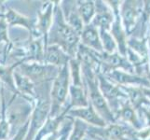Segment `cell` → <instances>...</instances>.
<instances>
[{"label":"cell","instance_id":"obj_1","mask_svg":"<svg viewBox=\"0 0 150 140\" xmlns=\"http://www.w3.org/2000/svg\"><path fill=\"white\" fill-rule=\"evenodd\" d=\"M53 5V21L48 34V46H59L71 58H75L80 43V35L65 22L60 1H54Z\"/></svg>","mask_w":150,"mask_h":140},{"label":"cell","instance_id":"obj_2","mask_svg":"<svg viewBox=\"0 0 150 140\" xmlns=\"http://www.w3.org/2000/svg\"><path fill=\"white\" fill-rule=\"evenodd\" d=\"M52 82H45L35 85V98L29 128L24 140H34L37 134L44 126L50 113V89Z\"/></svg>","mask_w":150,"mask_h":140},{"label":"cell","instance_id":"obj_3","mask_svg":"<svg viewBox=\"0 0 150 140\" xmlns=\"http://www.w3.org/2000/svg\"><path fill=\"white\" fill-rule=\"evenodd\" d=\"M35 105V99L27 98L23 95H12L8 103L6 118L9 126V139L18 133L29 121Z\"/></svg>","mask_w":150,"mask_h":140},{"label":"cell","instance_id":"obj_4","mask_svg":"<svg viewBox=\"0 0 150 140\" xmlns=\"http://www.w3.org/2000/svg\"><path fill=\"white\" fill-rule=\"evenodd\" d=\"M70 70L69 63L60 69L58 75L52 81L50 89V118H55L61 113L69 110L67 106V98L69 95L70 86Z\"/></svg>","mask_w":150,"mask_h":140},{"label":"cell","instance_id":"obj_5","mask_svg":"<svg viewBox=\"0 0 150 140\" xmlns=\"http://www.w3.org/2000/svg\"><path fill=\"white\" fill-rule=\"evenodd\" d=\"M81 72L84 77V83L87 88V92L90 96V103L93 107L95 111L99 114L100 117L103 121L113 122L114 117L112 111L105 101V98L103 96L102 92L99 89L98 79L93 73L92 69L86 65H81Z\"/></svg>","mask_w":150,"mask_h":140},{"label":"cell","instance_id":"obj_6","mask_svg":"<svg viewBox=\"0 0 150 140\" xmlns=\"http://www.w3.org/2000/svg\"><path fill=\"white\" fill-rule=\"evenodd\" d=\"M60 69L54 65L39 63H23L17 67L20 73L28 77L35 85L52 82Z\"/></svg>","mask_w":150,"mask_h":140},{"label":"cell","instance_id":"obj_7","mask_svg":"<svg viewBox=\"0 0 150 140\" xmlns=\"http://www.w3.org/2000/svg\"><path fill=\"white\" fill-rule=\"evenodd\" d=\"M53 2H45L38 11V18L35 23V30L43 38L46 47H48V34L53 21Z\"/></svg>","mask_w":150,"mask_h":140},{"label":"cell","instance_id":"obj_8","mask_svg":"<svg viewBox=\"0 0 150 140\" xmlns=\"http://www.w3.org/2000/svg\"><path fill=\"white\" fill-rule=\"evenodd\" d=\"M0 16H3L5 18L8 26L24 27L31 33L30 37L41 38L37 33V30H35V23H37V21L35 19H32L30 17H26V16H24V15L20 14L19 12L16 11V10H14L13 9L8 8V7H6L4 14L0 15Z\"/></svg>","mask_w":150,"mask_h":140},{"label":"cell","instance_id":"obj_9","mask_svg":"<svg viewBox=\"0 0 150 140\" xmlns=\"http://www.w3.org/2000/svg\"><path fill=\"white\" fill-rule=\"evenodd\" d=\"M66 116H69L73 119H79V120L83 121L84 122H88L91 124H93L98 127H105V121H103L100 117L91 104L89 102V105L86 107H76V108H71L66 113Z\"/></svg>","mask_w":150,"mask_h":140},{"label":"cell","instance_id":"obj_10","mask_svg":"<svg viewBox=\"0 0 150 140\" xmlns=\"http://www.w3.org/2000/svg\"><path fill=\"white\" fill-rule=\"evenodd\" d=\"M61 3L60 7L65 22L80 35L84 28V24L77 10L76 1H62Z\"/></svg>","mask_w":150,"mask_h":140},{"label":"cell","instance_id":"obj_11","mask_svg":"<svg viewBox=\"0 0 150 140\" xmlns=\"http://www.w3.org/2000/svg\"><path fill=\"white\" fill-rule=\"evenodd\" d=\"M81 44L91 49L96 53H103V49L97 28L92 23L85 25L80 34Z\"/></svg>","mask_w":150,"mask_h":140},{"label":"cell","instance_id":"obj_12","mask_svg":"<svg viewBox=\"0 0 150 140\" xmlns=\"http://www.w3.org/2000/svg\"><path fill=\"white\" fill-rule=\"evenodd\" d=\"M70 59H72L71 57L68 54H66L59 46L49 45L46 48L44 57L45 64L62 68L69 63Z\"/></svg>","mask_w":150,"mask_h":140},{"label":"cell","instance_id":"obj_13","mask_svg":"<svg viewBox=\"0 0 150 140\" xmlns=\"http://www.w3.org/2000/svg\"><path fill=\"white\" fill-rule=\"evenodd\" d=\"M13 79L15 88L19 95L27 98H35V85L31 81L28 77L22 75L17 70V68L13 72Z\"/></svg>","mask_w":150,"mask_h":140},{"label":"cell","instance_id":"obj_14","mask_svg":"<svg viewBox=\"0 0 150 140\" xmlns=\"http://www.w3.org/2000/svg\"><path fill=\"white\" fill-rule=\"evenodd\" d=\"M69 96L70 100L67 104L69 109L76 107H86L89 105L88 101L87 88L84 83L83 86H69Z\"/></svg>","mask_w":150,"mask_h":140},{"label":"cell","instance_id":"obj_15","mask_svg":"<svg viewBox=\"0 0 150 140\" xmlns=\"http://www.w3.org/2000/svg\"><path fill=\"white\" fill-rule=\"evenodd\" d=\"M23 63H12L10 65H0V83L6 89L12 92L13 95H17L18 92L15 88L13 72L17 67Z\"/></svg>","mask_w":150,"mask_h":140},{"label":"cell","instance_id":"obj_16","mask_svg":"<svg viewBox=\"0 0 150 140\" xmlns=\"http://www.w3.org/2000/svg\"><path fill=\"white\" fill-rule=\"evenodd\" d=\"M95 11H97L93 20L91 23L94 26H98L102 30H109L112 23V14L107 9L105 10V7L100 4H95Z\"/></svg>","mask_w":150,"mask_h":140},{"label":"cell","instance_id":"obj_17","mask_svg":"<svg viewBox=\"0 0 150 140\" xmlns=\"http://www.w3.org/2000/svg\"><path fill=\"white\" fill-rule=\"evenodd\" d=\"M77 10L84 26L90 24L95 16V2L93 1H76Z\"/></svg>","mask_w":150,"mask_h":140},{"label":"cell","instance_id":"obj_18","mask_svg":"<svg viewBox=\"0 0 150 140\" xmlns=\"http://www.w3.org/2000/svg\"><path fill=\"white\" fill-rule=\"evenodd\" d=\"M88 127H89L88 124L83 121L79 120V119H74L73 128H72L68 140H83Z\"/></svg>","mask_w":150,"mask_h":140},{"label":"cell","instance_id":"obj_19","mask_svg":"<svg viewBox=\"0 0 150 140\" xmlns=\"http://www.w3.org/2000/svg\"><path fill=\"white\" fill-rule=\"evenodd\" d=\"M100 39L103 49L106 50V53H110L116 48V42L112 38V36L107 33V31L100 29Z\"/></svg>","mask_w":150,"mask_h":140},{"label":"cell","instance_id":"obj_20","mask_svg":"<svg viewBox=\"0 0 150 140\" xmlns=\"http://www.w3.org/2000/svg\"><path fill=\"white\" fill-rule=\"evenodd\" d=\"M112 34H113L114 37H115L116 40L118 42V46H120L121 53L125 54V41H124V34H123V31L120 27V23L118 19L113 23Z\"/></svg>","mask_w":150,"mask_h":140},{"label":"cell","instance_id":"obj_21","mask_svg":"<svg viewBox=\"0 0 150 140\" xmlns=\"http://www.w3.org/2000/svg\"><path fill=\"white\" fill-rule=\"evenodd\" d=\"M134 11L135 10H134L132 5L129 4V2H126V4L124 5L122 9V16L124 19V22H125V24L128 27L134 22V17H135V12Z\"/></svg>","mask_w":150,"mask_h":140},{"label":"cell","instance_id":"obj_22","mask_svg":"<svg viewBox=\"0 0 150 140\" xmlns=\"http://www.w3.org/2000/svg\"><path fill=\"white\" fill-rule=\"evenodd\" d=\"M8 25L6 22V20L3 16H0V44L2 42L6 43V46L11 45V41L8 38Z\"/></svg>","mask_w":150,"mask_h":140},{"label":"cell","instance_id":"obj_23","mask_svg":"<svg viewBox=\"0 0 150 140\" xmlns=\"http://www.w3.org/2000/svg\"><path fill=\"white\" fill-rule=\"evenodd\" d=\"M128 91L130 92V95L132 97V99L133 103H135L136 105L138 103H141L143 99V95L140 91L138 90H134V89H128Z\"/></svg>","mask_w":150,"mask_h":140},{"label":"cell","instance_id":"obj_24","mask_svg":"<svg viewBox=\"0 0 150 140\" xmlns=\"http://www.w3.org/2000/svg\"><path fill=\"white\" fill-rule=\"evenodd\" d=\"M121 116L123 119H125L126 121L129 122H134V113L132 109H131L130 107H125L121 110Z\"/></svg>","mask_w":150,"mask_h":140},{"label":"cell","instance_id":"obj_25","mask_svg":"<svg viewBox=\"0 0 150 140\" xmlns=\"http://www.w3.org/2000/svg\"><path fill=\"white\" fill-rule=\"evenodd\" d=\"M1 107H2V84L0 83V115H1Z\"/></svg>","mask_w":150,"mask_h":140},{"label":"cell","instance_id":"obj_26","mask_svg":"<svg viewBox=\"0 0 150 140\" xmlns=\"http://www.w3.org/2000/svg\"><path fill=\"white\" fill-rule=\"evenodd\" d=\"M0 55H1V51H0Z\"/></svg>","mask_w":150,"mask_h":140}]
</instances>
